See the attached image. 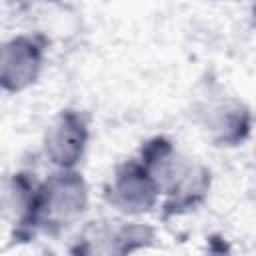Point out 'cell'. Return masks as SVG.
<instances>
[{"mask_svg":"<svg viewBox=\"0 0 256 256\" xmlns=\"http://www.w3.org/2000/svg\"><path fill=\"white\" fill-rule=\"evenodd\" d=\"M88 138L86 114L74 108L60 110L44 136V154L56 168L74 170L84 156Z\"/></svg>","mask_w":256,"mask_h":256,"instance_id":"8992f818","label":"cell"},{"mask_svg":"<svg viewBox=\"0 0 256 256\" xmlns=\"http://www.w3.org/2000/svg\"><path fill=\"white\" fill-rule=\"evenodd\" d=\"M150 172L156 176L164 192V202L160 206L162 220L188 214L204 204L212 182V174L204 164L184 160L176 150L154 164Z\"/></svg>","mask_w":256,"mask_h":256,"instance_id":"6da1fadb","label":"cell"},{"mask_svg":"<svg viewBox=\"0 0 256 256\" xmlns=\"http://www.w3.org/2000/svg\"><path fill=\"white\" fill-rule=\"evenodd\" d=\"M212 256H226L224 252H220V254H216V252H212Z\"/></svg>","mask_w":256,"mask_h":256,"instance_id":"30bf717a","label":"cell"},{"mask_svg":"<svg viewBox=\"0 0 256 256\" xmlns=\"http://www.w3.org/2000/svg\"><path fill=\"white\" fill-rule=\"evenodd\" d=\"M88 208V184L76 170H60L42 180L34 228L58 234Z\"/></svg>","mask_w":256,"mask_h":256,"instance_id":"3957f363","label":"cell"},{"mask_svg":"<svg viewBox=\"0 0 256 256\" xmlns=\"http://www.w3.org/2000/svg\"><path fill=\"white\" fill-rule=\"evenodd\" d=\"M40 188H42V180H38L36 174L30 172H16L4 184L2 208H4V216L14 226V238L18 242L30 240L36 232L34 220H36Z\"/></svg>","mask_w":256,"mask_h":256,"instance_id":"52a82bcc","label":"cell"},{"mask_svg":"<svg viewBox=\"0 0 256 256\" xmlns=\"http://www.w3.org/2000/svg\"><path fill=\"white\" fill-rule=\"evenodd\" d=\"M200 126L214 146H240L252 128V114L238 100L208 104L200 112Z\"/></svg>","mask_w":256,"mask_h":256,"instance_id":"ba28073f","label":"cell"},{"mask_svg":"<svg viewBox=\"0 0 256 256\" xmlns=\"http://www.w3.org/2000/svg\"><path fill=\"white\" fill-rule=\"evenodd\" d=\"M160 192L156 176L140 158H130L114 168L112 180L104 188V200L126 216H138L156 206Z\"/></svg>","mask_w":256,"mask_h":256,"instance_id":"277c9868","label":"cell"},{"mask_svg":"<svg viewBox=\"0 0 256 256\" xmlns=\"http://www.w3.org/2000/svg\"><path fill=\"white\" fill-rule=\"evenodd\" d=\"M252 16H254V24H256V4H254V8H252Z\"/></svg>","mask_w":256,"mask_h":256,"instance_id":"9c48e42d","label":"cell"},{"mask_svg":"<svg viewBox=\"0 0 256 256\" xmlns=\"http://www.w3.org/2000/svg\"><path fill=\"white\" fill-rule=\"evenodd\" d=\"M48 38L40 32L36 34H18L2 44L0 50V84L4 92L18 94L32 84H36Z\"/></svg>","mask_w":256,"mask_h":256,"instance_id":"5b68a950","label":"cell"},{"mask_svg":"<svg viewBox=\"0 0 256 256\" xmlns=\"http://www.w3.org/2000/svg\"><path fill=\"white\" fill-rule=\"evenodd\" d=\"M156 244V230L144 222L100 218L88 222L68 246L70 256H132Z\"/></svg>","mask_w":256,"mask_h":256,"instance_id":"7a4b0ae2","label":"cell"}]
</instances>
